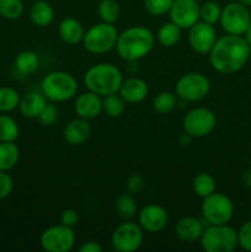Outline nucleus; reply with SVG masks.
<instances>
[{
	"instance_id": "35",
	"label": "nucleus",
	"mask_w": 251,
	"mask_h": 252,
	"mask_svg": "<svg viewBox=\"0 0 251 252\" xmlns=\"http://www.w3.org/2000/svg\"><path fill=\"white\" fill-rule=\"evenodd\" d=\"M174 0H144V7L152 16H162L167 14Z\"/></svg>"
},
{
	"instance_id": "5",
	"label": "nucleus",
	"mask_w": 251,
	"mask_h": 252,
	"mask_svg": "<svg viewBox=\"0 0 251 252\" xmlns=\"http://www.w3.org/2000/svg\"><path fill=\"white\" fill-rule=\"evenodd\" d=\"M118 31L113 24L98 22L89 27L84 33V48L91 54H105L116 47Z\"/></svg>"
},
{
	"instance_id": "19",
	"label": "nucleus",
	"mask_w": 251,
	"mask_h": 252,
	"mask_svg": "<svg viewBox=\"0 0 251 252\" xmlns=\"http://www.w3.org/2000/svg\"><path fill=\"white\" fill-rule=\"evenodd\" d=\"M204 230L203 223L194 217H184L175 226V234L185 243H194L199 240Z\"/></svg>"
},
{
	"instance_id": "21",
	"label": "nucleus",
	"mask_w": 251,
	"mask_h": 252,
	"mask_svg": "<svg viewBox=\"0 0 251 252\" xmlns=\"http://www.w3.org/2000/svg\"><path fill=\"white\" fill-rule=\"evenodd\" d=\"M58 33L64 43L68 46H76L83 42L85 30L79 20L74 17H65L59 22Z\"/></svg>"
},
{
	"instance_id": "1",
	"label": "nucleus",
	"mask_w": 251,
	"mask_h": 252,
	"mask_svg": "<svg viewBox=\"0 0 251 252\" xmlns=\"http://www.w3.org/2000/svg\"><path fill=\"white\" fill-rule=\"evenodd\" d=\"M212 68L220 74H234L240 71L248 63L251 47L243 36L228 34L217 39L209 52Z\"/></svg>"
},
{
	"instance_id": "13",
	"label": "nucleus",
	"mask_w": 251,
	"mask_h": 252,
	"mask_svg": "<svg viewBox=\"0 0 251 252\" xmlns=\"http://www.w3.org/2000/svg\"><path fill=\"white\" fill-rule=\"evenodd\" d=\"M217 31L214 25L201 21L188 29V44L192 51L198 54H207L217 42Z\"/></svg>"
},
{
	"instance_id": "38",
	"label": "nucleus",
	"mask_w": 251,
	"mask_h": 252,
	"mask_svg": "<svg viewBox=\"0 0 251 252\" xmlns=\"http://www.w3.org/2000/svg\"><path fill=\"white\" fill-rule=\"evenodd\" d=\"M14 189V180L7 171H0V201L11 194Z\"/></svg>"
},
{
	"instance_id": "28",
	"label": "nucleus",
	"mask_w": 251,
	"mask_h": 252,
	"mask_svg": "<svg viewBox=\"0 0 251 252\" xmlns=\"http://www.w3.org/2000/svg\"><path fill=\"white\" fill-rule=\"evenodd\" d=\"M194 193L201 198H206L216 192V179L208 172H199L192 181Z\"/></svg>"
},
{
	"instance_id": "16",
	"label": "nucleus",
	"mask_w": 251,
	"mask_h": 252,
	"mask_svg": "<svg viewBox=\"0 0 251 252\" xmlns=\"http://www.w3.org/2000/svg\"><path fill=\"white\" fill-rule=\"evenodd\" d=\"M74 110L78 117L88 121L94 120L102 112V96L89 90L80 94L74 103Z\"/></svg>"
},
{
	"instance_id": "3",
	"label": "nucleus",
	"mask_w": 251,
	"mask_h": 252,
	"mask_svg": "<svg viewBox=\"0 0 251 252\" xmlns=\"http://www.w3.org/2000/svg\"><path fill=\"white\" fill-rule=\"evenodd\" d=\"M122 81V71L111 63L94 64L84 74L86 89L102 97L118 93Z\"/></svg>"
},
{
	"instance_id": "26",
	"label": "nucleus",
	"mask_w": 251,
	"mask_h": 252,
	"mask_svg": "<svg viewBox=\"0 0 251 252\" xmlns=\"http://www.w3.org/2000/svg\"><path fill=\"white\" fill-rule=\"evenodd\" d=\"M115 209L118 217L126 220H129L137 214V203L129 192L127 193H121L115 201Z\"/></svg>"
},
{
	"instance_id": "18",
	"label": "nucleus",
	"mask_w": 251,
	"mask_h": 252,
	"mask_svg": "<svg viewBox=\"0 0 251 252\" xmlns=\"http://www.w3.org/2000/svg\"><path fill=\"white\" fill-rule=\"evenodd\" d=\"M91 135V126L88 120L84 118H75L70 121L68 125L64 127L63 137L68 144L70 145H80L85 143Z\"/></svg>"
},
{
	"instance_id": "41",
	"label": "nucleus",
	"mask_w": 251,
	"mask_h": 252,
	"mask_svg": "<svg viewBox=\"0 0 251 252\" xmlns=\"http://www.w3.org/2000/svg\"><path fill=\"white\" fill-rule=\"evenodd\" d=\"M79 252H102V246L96 241H86L79 248Z\"/></svg>"
},
{
	"instance_id": "11",
	"label": "nucleus",
	"mask_w": 251,
	"mask_h": 252,
	"mask_svg": "<svg viewBox=\"0 0 251 252\" xmlns=\"http://www.w3.org/2000/svg\"><path fill=\"white\" fill-rule=\"evenodd\" d=\"M39 244L47 252H68L74 248L75 234L73 228L58 224L49 226L42 233Z\"/></svg>"
},
{
	"instance_id": "44",
	"label": "nucleus",
	"mask_w": 251,
	"mask_h": 252,
	"mask_svg": "<svg viewBox=\"0 0 251 252\" xmlns=\"http://www.w3.org/2000/svg\"><path fill=\"white\" fill-rule=\"evenodd\" d=\"M236 1H239L240 4H243V5H245V6L251 7V0H236Z\"/></svg>"
},
{
	"instance_id": "2",
	"label": "nucleus",
	"mask_w": 251,
	"mask_h": 252,
	"mask_svg": "<svg viewBox=\"0 0 251 252\" xmlns=\"http://www.w3.org/2000/svg\"><path fill=\"white\" fill-rule=\"evenodd\" d=\"M155 36L148 27L130 26L118 34L116 51L118 56L127 62H138L153 51Z\"/></svg>"
},
{
	"instance_id": "4",
	"label": "nucleus",
	"mask_w": 251,
	"mask_h": 252,
	"mask_svg": "<svg viewBox=\"0 0 251 252\" xmlns=\"http://www.w3.org/2000/svg\"><path fill=\"white\" fill-rule=\"evenodd\" d=\"M41 90L47 100L52 102H65L76 95L78 81L70 73L54 70L42 79Z\"/></svg>"
},
{
	"instance_id": "33",
	"label": "nucleus",
	"mask_w": 251,
	"mask_h": 252,
	"mask_svg": "<svg viewBox=\"0 0 251 252\" xmlns=\"http://www.w3.org/2000/svg\"><path fill=\"white\" fill-rule=\"evenodd\" d=\"M221 14L220 5L213 0L204 1L203 4L199 5V20L207 22V24L216 25L219 22Z\"/></svg>"
},
{
	"instance_id": "25",
	"label": "nucleus",
	"mask_w": 251,
	"mask_h": 252,
	"mask_svg": "<svg viewBox=\"0 0 251 252\" xmlns=\"http://www.w3.org/2000/svg\"><path fill=\"white\" fill-rule=\"evenodd\" d=\"M39 59L34 52L22 51L15 58V68L22 75H31L38 69Z\"/></svg>"
},
{
	"instance_id": "12",
	"label": "nucleus",
	"mask_w": 251,
	"mask_h": 252,
	"mask_svg": "<svg viewBox=\"0 0 251 252\" xmlns=\"http://www.w3.org/2000/svg\"><path fill=\"white\" fill-rule=\"evenodd\" d=\"M139 224L126 221L120 224L111 235V244L116 251L134 252L142 246L144 233Z\"/></svg>"
},
{
	"instance_id": "40",
	"label": "nucleus",
	"mask_w": 251,
	"mask_h": 252,
	"mask_svg": "<svg viewBox=\"0 0 251 252\" xmlns=\"http://www.w3.org/2000/svg\"><path fill=\"white\" fill-rule=\"evenodd\" d=\"M61 224L63 225L69 226V228H74L76 224L79 223V214L75 209L73 208H68L64 209L61 214Z\"/></svg>"
},
{
	"instance_id": "34",
	"label": "nucleus",
	"mask_w": 251,
	"mask_h": 252,
	"mask_svg": "<svg viewBox=\"0 0 251 252\" xmlns=\"http://www.w3.org/2000/svg\"><path fill=\"white\" fill-rule=\"evenodd\" d=\"M22 0H0V16L6 20H17L24 14Z\"/></svg>"
},
{
	"instance_id": "15",
	"label": "nucleus",
	"mask_w": 251,
	"mask_h": 252,
	"mask_svg": "<svg viewBox=\"0 0 251 252\" xmlns=\"http://www.w3.org/2000/svg\"><path fill=\"white\" fill-rule=\"evenodd\" d=\"M169 216L164 207L159 204H147L138 213V224L148 233H160L166 226Z\"/></svg>"
},
{
	"instance_id": "24",
	"label": "nucleus",
	"mask_w": 251,
	"mask_h": 252,
	"mask_svg": "<svg viewBox=\"0 0 251 252\" xmlns=\"http://www.w3.org/2000/svg\"><path fill=\"white\" fill-rule=\"evenodd\" d=\"M181 27L177 26L176 24H174L172 21L165 22L161 26L159 27L157 32V41L161 44L162 47H170L176 46L177 42L181 38Z\"/></svg>"
},
{
	"instance_id": "20",
	"label": "nucleus",
	"mask_w": 251,
	"mask_h": 252,
	"mask_svg": "<svg viewBox=\"0 0 251 252\" xmlns=\"http://www.w3.org/2000/svg\"><path fill=\"white\" fill-rule=\"evenodd\" d=\"M46 105L47 98L43 94L31 91V93H27L26 95L20 98V103L17 108H19L20 113L24 117L30 118V120H36V118L39 117Z\"/></svg>"
},
{
	"instance_id": "39",
	"label": "nucleus",
	"mask_w": 251,
	"mask_h": 252,
	"mask_svg": "<svg viewBox=\"0 0 251 252\" xmlns=\"http://www.w3.org/2000/svg\"><path fill=\"white\" fill-rule=\"evenodd\" d=\"M126 187H127V192H129L130 194L139 193L144 187V179L139 174L130 175L126 182Z\"/></svg>"
},
{
	"instance_id": "6",
	"label": "nucleus",
	"mask_w": 251,
	"mask_h": 252,
	"mask_svg": "<svg viewBox=\"0 0 251 252\" xmlns=\"http://www.w3.org/2000/svg\"><path fill=\"white\" fill-rule=\"evenodd\" d=\"M207 252H231L238 248V231L228 224L208 225L199 239Z\"/></svg>"
},
{
	"instance_id": "7",
	"label": "nucleus",
	"mask_w": 251,
	"mask_h": 252,
	"mask_svg": "<svg viewBox=\"0 0 251 252\" xmlns=\"http://www.w3.org/2000/svg\"><path fill=\"white\" fill-rule=\"evenodd\" d=\"M202 216L208 225L228 224L234 216V203L226 194L213 192L202 202Z\"/></svg>"
},
{
	"instance_id": "31",
	"label": "nucleus",
	"mask_w": 251,
	"mask_h": 252,
	"mask_svg": "<svg viewBox=\"0 0 251 252\" xmlns=\"http://www.w3.org/2000/svg\"><path fill=\"white\" fill-rule=\"evenodd\" d=\"M19 134L16 121L7 115H0V142H15Z\"/></svg>"
},
{
	"instance_id": "17",
	"label": "nucleus",
	"mask_w": 251,
	"mask_h": 252,
	"mask_svg": "<svg viewBox=\"0 0 251 252\" xmlns=\"http://www.w3.org/2000/svg\"><path fill=\"white\" fill-rule=\"evenodd\" d=\"M149 93L147 81L138 76H130L123 79L118 94L126 101V103H139L145 100Z\"/></svg>"
},
{
	"instance_id": "36",
	"label": "nucleus",
	"mask_w": 251,
	"mask_h": 252,
	"mask_svg": "<svg viewBox=\"0 0 251 252\" xmlns=\"http://www.w3.org/2000/svg\"><path fill=\"white\" fill-rule=\"evenodd\" d=\"M238 246L251 252V220L245 221L238 230Z\"/></svg>"
},
{
	"instance_id": "14",
	"label": "nucleus",
	"mask_w": 251,
	"mask_h": 252,
	"mask_svg": "<svg viewBox=\"0 0 251 252\" xmlns=\"http://www.w3.org/2000/svg\"><path fill=\"white\" fill-rule=\"evenodd\" d=\"M199 5L197 0H174L167 12L170 21L182 30H188L199 21Z\"/></svg>"
},
{
	"instance_id": "43",
	"label": "nucleus",
	"mask_w": 251,
	"mask_h": 252,
	"mask_svg": "<svg viewBox=\"0 0 251 252\" xmlns=\"http://www.w3.org/2000/svg\"><path fill=\"white\" fill-rule=\"evenodd\" d=\"M243 37H244V38H245V41L248 42L249 46L251 47V22H250V25H249L248 29H246L245 33L243 34Z\"/></svg>"
},
{
	"instance_id": "30",
	"label": "nucleus",
	"mask_w": 251,
	"mask_h": 252,
	"mask_svg": "<svg viewBox=\"0 0 251 252\" xmlns=\"http://www.w3.org/2000/svg\"><path fill=\"white\" fill-rule=\"evenodd\" d=\"M97 14L101 21L115 24L121 15V5L117 0H101L97 5Z\"/></svg>"
},
{
	"instance_id": "9",
	"label": "nucleus",
	"mask_w": 251,
	"mask_h": 252,
	"mask_svg": "<svg viewBox=\"0 0 251 252\" xmlns=\"http://www.w3.org/2000/svg\"><path fill=\"white\" fill-rule=\"evenodd\" d=\"M250 22L251 14L249 7L239 1H231L221 7L219 24L228 34L243 36Z\"/></svg>"
},
{
	"instance_id": "37",
	"label": "nucleus",
	"mask_w": 251,
	"mask_h": 252,
	"mask_svg": "<svg viewBox=\"0 0 251 252\" xmlns=\"http://www.w3.org/2000/svg\"><path fill=\"white\" fill-rule=\"evenodd\" d=\"M39 121L42 126L44 127H51L56 123V121L58 120V108L54 105H51V103H47L46 107L43 108L42 113L39 115V117L37 118Z\"/></svg>"
},
{
	"instance_id": "27",
	"label": "nucleus",
	"mask_w": 251,
	"mask_h": 252,
	"mask_svg": "<svg viewBox=\"0 0 251 252\" xmlns=\"http://www.w3.org/2000/svg\"><path fill=\"white\" fill-rule=\"evenodd\" d=\"M177 95L171 91H161L153 98V108L159 115H167L172 112L177 106Z\"/></svg>"
},
{
	"instance_id": "23",
	"label": "nucleus",
	"mask_w": 251,
	"mask_h": 252,
	"mask_svg": "<svg viewBox=\"0 0 251 252\" xmlns=\"http://www.w3.org/2000/svg\"><path fill=\"white\" fill-rule=\"evenodd\" d=\"M19 159L20 150L15 142H0V171L14 169Z\"/></svg>"
},
{
	"instance_id": "29",
	"label": "nucleus",
	"mask_w": 251,
	"mask_h": 252,
	"mask_svg": "<svg viewBox=\"0 0 251 252\" xmlns=\"http://www.w3.org/2000/svg\"><path fill=\"white\" fill-rule=\"evenodd\" d=\"M126 110V101L118 93L102 97V111L111 118H118Z\"/></svg>"
},
{
	"instance_id": "32",
	"label": "nucleus",
	"mask_w": 251,
	"mask_h": 252,
	"mask_svg": "<svg viewBox=\"0 0 251 252\" xmlns=\"http://www.w3.org/2000/svg\"><path fill=\"white\" fill-rule=\"evenodd\" d=\"M20 95L15 89L9 86L0 88V112L7 113L16 110L20 103Z\"/></svg>"
},
{
	"instance_id": "8",
	"label": "nucleus",
	"mask_w": 251,
	"mask_h": 252,
	"mask_svg": "<svg viewBox=\"0 0 251 252\" xmlns=\"http://www.w3.org/2000/svg\"><path fill=\"white\" fill-rule=\"evenodd\" d=\"M211 90L209 79L198 71H191L180 76L175 85V94L185 102H198Z\"/></svg>"
},
{
	"instance_id": "22",
	"label": "nucleus",
	"mask_w": 251,
	"mask_h": 252,
	"mask_svg": "<svg viewBox=\"0 0 251 252\" xmlns=\"http://www.w3.org/2000/svg\"><path fill=\"white\" fill-rule=\"evenodd\" d=\"M30 19L37 27L49 26L54 20L53 6L47 0H34L30 10Z\"/></svg>"
},
{
	"instance_id": "10",
	"label": "nucleus",
	"mask_w": 251,
	"mask_h": 252,
	"mask_svg": "<svg viewBox=\"0 0 251 252\" xmlns=\"http://www.w3.org/2000/svg\"><path fill=\"white\" fill-rule=\"evenodd\" d=\"M217 125L214 112L206 107H197L188 111L182 120V127L192 138H203L211 134Z\"/></svg>"
},
{
	"instance_id": "42",
	"label": "nucleus",
	"mask_w": 251,
	"mask_h": 252,
	"mask_svg": "<svg viewBox=\"0 0 251 252\" xmlns=\"http://www.w3.org/2000/svg\"><path fill=\"white\" fill-rule=\"evenodd\" d=\"M192 140V137L189 134H187L186 132L184 133V134H181V137H180V144L181 145H187L189 142Z\"/></svg>"
}]
</instances>
